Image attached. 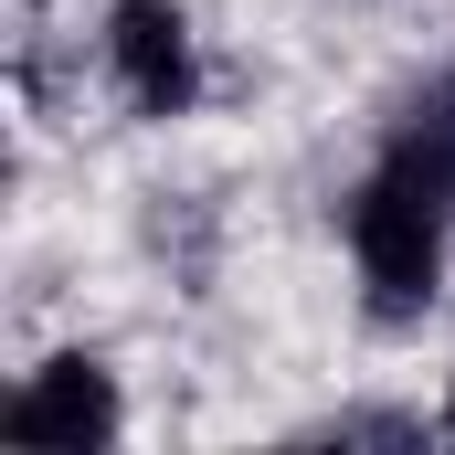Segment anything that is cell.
I'll return each mask as SVG.
<instances>
[{
  "label": "cell",
  "instance_id": "cell-1",
  "mask_svg": "<svg viewBox=\"0 0 455 455\" xmlns=\"http://www.w3.org/2000/svg\"><path fill=\"white\" fill-rule=\"evenodd\" d=\"M445 223L455 202L435 180H413L403 159H381L349 202V254H360V286H371V318H424L435 307V275H445Z\"/></svg>",
  "mask_w": 455,
  "mask_h": 455
},
{
  "label": "cell",
  "instance_id": "cell-4",
  "mask_svg": "<svg viewBox=\"0 0 455 455\" xmlns=\"http://www.w3.org/2000/svg\"><path fill=\"white\" fill-rule=\"evenodd\" d=\"M381 159H403L413 180H435V191L455 202V75H445V85H424V96L403 107V127H392Z\"/></svg>",
  "mask_w": 455,
  "mask_h": 455
},
{
  "label": "cell",
  "instance_id": "cell-5",
  "mask_svg": "<svg viewBox=\"0 0 455 455\" xmlns=\"http://www.w3.org/2000/svg\"><path fill=\"white\" fill-rule=\"evenodd\" d=\"M445 435H455V403H445Z\"/></svg>",
  "mask_w": 455,
  "mask_h": 455
},
{
  "label": "cell",
  "instance_id": "cell-3",
  "mask_svg": "<svg viewBox=\"0 0 455 455\" xmlns=\"http://www.w3.org/2000/svg\"><path fill=\"white\" fill-rule=\"evenodd\" d=\"M0 424H11L21 445H107V435H116V381H107V360H85V349L43 360V371L11 392Z\"/></svg>",
  "mask_w": 455,
  "mask_h": 455
},
{
  "label": "cell",
  "instance_id": "cell-2",
  "mask_svg": "<svg viewBox=\"0 0 455 455\" xmlns=\"http://www.w3.org/2000/svg\"><path fill=\"white\" fill-rule=\"evenodd\" d=\"M107 75L138 116H191L202 96V53H191V21L170 0H116L107 11Z\"/></svg>",
  "mask_w": 455,
  "mask_h": 455
}]
</instances>
